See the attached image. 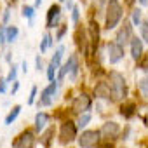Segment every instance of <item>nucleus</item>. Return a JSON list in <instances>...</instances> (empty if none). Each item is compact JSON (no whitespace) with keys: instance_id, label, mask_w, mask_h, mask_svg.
Listing matches in <instances>:
<instances>
[{"instance_id":"nucleus-29","label":"nucleus","mask_w":148,"mask_h":148,"mask_svg":"<svg viewBox=\"0 0 148 148\" xmlns=\"http://www.w3.org/2000/svg\"><path fill=\"white\" fill-rule=\"evenodd\" d=\"M66 73H68V64L64 63V64L61 66V70H59V77H58V79H59V82H61V80L66 77ZM59 82H58V84H59Z\"/></svg>"},{"instance_id":"nucleus-28","label":"nucleus","mask_w":148,"mask_h":148,"mask_svg":"<svg viewBox=\"0 0 148 148\" xmlns=\"http://www.w3.org/2000/svg\"><path fill=\"white\" fill-rule=\"evenodd\" d=\"M79 18H80V11H79V7H71V21L73 23H79Z\"/></svg>"},{"instance_id":"nucleus-1","label":"nucleus","mask_w":148,"mask_h":148,"mask_svg":"<svg viewBox=\"0 0 148 148\" xmlns=\"http://www.w3.org/2000/svg\"><path fill=\"white\" fill-rule=\"evenodd\" d=\"M108 87H110V94L113 96L112 99H122V98H125V79H124V75L122 73H119V71H110V75H108Z\"/></svg>"},{"instance_id":"nucleus-36","label":"nucleus","mask_w":148,"mask_h":148,"mask_svg":"<svg viewBox=\"0 0 148 148\" xmlns=\"http://www.w3.org/2000/svg\"><path fill=\"white\" fill-rule=\"evenodd\" d=\"M9 16H11V12H9V11H5V12H4V23H7V21H9Z\"/></svg>"},{"instance_id":"nucleus-18","label":"nucleus","mask_w":148,"mask_h":148,"mask_svg":"<svg viewBox=\"0 0 148 148\" xmlns=\"http://www.w3.org/2000/svg\"><path fill=\"white\" fill-rule=\"evenodd\" d=\"M19 113H21V106H19V105H16V106L9 112V115L5 117V125H11V124L18 119V115H19Z\"/></svg>"},{"instance_id":"nucleus-25","label":"nucleus","mask_w":148,"mask_h":148,"mask_svg":"<svg viewBox=\"0 0 148 148\" xmlns=\"http://www.w3.org/2000/svg\"><path fill=\"white\" fill-rule=\"evenodd\" d=\"M139 91H141V94H143L145 98H148V79H146V77L139 80Z\"/></svg>"},{"instance_id":"nucleus-23","label":"nucleus","mask_w":148,"mask_h":148,"mask_svg":"<svg viewBox=\"0 0 148 148\" xmlns=\"http://www.w3.org/2000/svg\"><path fill=\"white\" fill-rule=\"evenodd\" d=\"M139 30H141V40L148 44V21H143L139 25Z\"/></svg>"},{"instance_id":"nucleus-20","label":"nucleus","mask_w":148,"mask_h":148,"mask_svg":"<svg viewBox=\"0 0 148 148\" xmlns=\"http://www.w3.org/2000/svg\"><path fill=\"white\" fill-rule=\"evenodd\" d=\"M52 136H54V127H49L44 134H42V138H40V143L44 145V146H49L51 145V139H52Z\"/></svg>"},{"instance_id":"nucleus-19","label":"nucleus","mask_w":148,"mask_h":148,"mask_svg":"<svg viewBox=\"0 0 148 148\" xmlns=\"http://www.w3.org/2000/svg\"><path fill=\"white\" fill-rule=\"evenodd\" d=\"M89 122H91V113H89V112H84V113H80V117H79V120H77V129H82V127H86Z\"/></svg>"},{"instance_id":"nucleus-24","label":"nucleus","mask_w":148,"mask_h":148,"mask_svg":"<svg viewBox=\"0 0 148 148\" xmlns=\"http://www.w3.org/2000/svg\"><path fill=\"white\" fill-rule=\"evenodd\" d=\"M33 16H35V9H33L32 5H25V7H23V18L33 19Z\"/></svg>"},{"instance_id":"nucleus-14","label":"nucleus","mask_w":148,"mask_h":148,"mask_svg":"<svg viewBox=\"0 0 148 148\" xmlns=\"http://www.w3.org/2000/svg\"><path fill=\"white\" fill-rule=\"evenodd\" d=\"M94 92H96L98 98H103V99H108V101H110V87H108L106 82H99V84L96 86Z\"/></svg>"},{"instance_id":"nucleus-32","label":"nucleus","mask_w":148,"mask_h":148,"mask_svg":"<svg viewBox=\"0 0 148 148\" xmlns=\"http://www.w3.org/2000/svg\"><path fill=\"white\" fill-rule=\"evenodd\" d=\"M35 96H37V87H32V94L28 98V105H33L35 103Z\"/></svg>"},{"instance_id":"nucleus-11","label":"nucleus","mask_w":148,"mask_h":148,"mask_svg":"<svg viewBox=\"0 0 148 148\" xmlns=\"http://www.w3.org/2000/svg\"><path fill=\"white\" fill-rule=\"evenodd\" d=\"M61 18V7L59 5H51L49 12H47V28H54L59 23Z\"/></svg>"},{"instance_id":"nucleus-12","label":"nucleus","mask_w":148,"mask_h":148,"mask_svg":"<svg viewBox=\"0 0 148 148\" xmlns=\"http://www.w3.org/2000/svg\"><path fill=\"white\" fill-rule=\"evenodd\" d=\"M66 64H68V77H70V80H75L77 75H79V68H80V64H79V58H77L75 54L70 56L68 61H66Z\"/></svg>"},{"instance_id":"nucleus-40","label":"nucleus","mask_w":148,"mask_h":148,"mask_svg":"<svg viewBox=\"0 0 148 148\" xmlns=\"http://www.w3.org/2000/svg\"><path fill=\"white\" fill-rule=\"evenodd\" d=\"M103 148H112V145H110V141H108V139H106V145H105Z\"/></svg>"},{"instance_id":"nucleus-8","label":"nucleus","mask_w":148,"mask_h":148,"mask_svg":"<svg viewBox=\"0 0 148 148\" xmlns=\"http://www.w3.org/2000/svg\"><path fill=\"white\" fill-rule=\"evenodd\" d=\"M131 38H132V26H131V23H124V26L117 32V38H115V42H117L119 45L125 47V44H129Z\"/></svg>"},{"instance_id":"nucleus-42","label":"nucleus","mask_w":148,"mask_h":148,"mask_svg":"<svg viewBox=\"0 0 148 148\" xmlns=\"http://www.w3.org/2000/svg\"><path fill=\"white\" fill-rule=\"evenodd\" d=\"M61 2H63V0H61Z\"/></svg>"},{"instance_id":"nucleus-3","label":"nucleus","mask_w":148,"mask_h":148,"mask_svg":"<svg viewBox=\"0 0 148 148\" xmlns=\"http://www.w3.org/2000/svg\"><path fill=\"white\" fill-rule=\"evenodd\" d=\"M75 138H77V125L73 124L71 120L63 122L61 131H59V143L61 145H66V143H71Z\"/></svg>"},{"instance_id":"nucleus-30","label":"nucleus","mask_w":148,"mask_h":148,"mask_svg":"<svg viewBox=\"0 0 148 148\" xmlns=\"http://www.w3.org/2000/svg\"><path fill=\"white\" fill-rule=\"evenodd\" d=\"M56 70L58 68H54L51 63H49V68H47V77H49V80H54V75H56Z\"/></svg>"},{"instance_id":"nucleus-15","label":"nucleus","mask_w":148,"mask_h":148,"mask_svg":"<svg viewBox=\"0 0 148 148\" xmlns=\"http://www.w3.org/2000/svg\"><path fill=\"white\" fill-rule=\"evenodd\" d=\"M47 120H49V115H47V113H44V112L37 113V117H35V129H37V131H42V129L45 127Z\"/></svg>"},{"instance_id":"nucleus-35","label":"nucleus","mask_w":148,"mask_h":148,"mask_svg":"<svg viewBox=\"0 0 148 148\" xmlns=\"http://www.w3.org/2000/svg\"><path fill=\"white\" fill-rule=\"evenodd\" d=\"M35 64H37V70H42V58L40 56L35 58Z\"/></svg>"},{"instance_id":"nucleus-26","label":"nucleus","mask_w":148,"mask_h":148,"mask_svg":"<svg viewBox=\"0 0 148 148\" xmlns=\"http://www.w3.org/2000/svg\"><path fill=\"white\" fill-rule=\"evenodd\" d=\"M139 25H141V11L136 9L132 12V26H139Z\"/></svg>"},{"instance_id":"nucleus-7","label":"nucleus","mask_w":148,"mask_h":148,"mask_svg":"<svg viewBox=\"0 0 148 148\" xmlns=\"http://www.w3.org/2000/svg\"><path fill=\"white\" fill-rule=\"evenodd\" d=\"M106 51H108V61H110L112 64L119 63V61L124 58V47L119 45L117 42H110V44L106 45Z\"/></svg>"},{"instance_id":"nucleus-2","label":"nucleus","mask_w":148,"mask_h":148,"mask_svg":"<svg viewBox=\"0 0 148 148\" xmlns=\"http://www.w3.org/2000/svg\"><path fill=\"white\" fill-rule=\"evenodd\" d=\"M122 19V5L119 4V0H108L106 5V23L105 28L106 30H113Z\"/></svg>"},{"instance_id":"nucleus-17","label":"nucleus","mask_w":148,"mask_h":148,"mask_svg":"<svg viewBox=\"0 0 148 148\" xmlns=\"http://www.w3.org/2000/svg\"><path fill=\"white\" fill-rule=\"evenodd\" d=\"M63 54H64V47H63V45H59V47H58V51L54 52L52 59H51V64H52L54 68H59V64H61V59H63Z\"/></svg>"},{"instance_id":"nucleus-4","label":"nucleus","mask_w":148,"mask_h":148,"mask_svg":"<svg viewBox=\"0 0 148 148\" xmlns=\"http://www.w3.org/2000/svg\"><path fill=\"white\" fill-rule=\"evenodd\" d=\"M91 105H92L91 98H89L87 94H80V96H77L75 99H73V103H71V112L80 115V113H84V112H89V110H91Z\"/></svg>"},{"instance_id":"nucleus-13","label":"nucleus","mask_w":148,"mask_h":148,"mask_svg":"<svg viewBox=\"0 0 148 148\" xmlns=\"http://www.w3.org/2000/svg\"><path fill=\"white\" fill-rule=\"evenodd\" d=\"M131 56L136 61L143 56V40L138 38V37H132L131 38Z\"/></svg>"},{"instance_id":"nucleus-38","label":"nucleus","mask_w":148,"mask_h":148,"mask_svg":"<svg viewBox=\"0 0 148 148\" xmlns=\"http://www.w3.org/2000/svg\"><path fill=\"white\" fill-rule=\"evenodd\" d=\"M18 87H19V84H18V82H16V80H14V87H12V94H14V92H16V91H18Z\"/></svg>"},{"instance_id":"nucleus-6","label":"nucleus","mask_w":148,"mask_h":148,"mask_svg":"<svg viewBox=\"0 0 148 148\" xmlns=\"http://www.w3.org/2000/svg\"><path fill=\"white\" fill-rule=\"evenodd\" d=\"M58 91V82L56 80H51V84L42 91L40 94V101H38V106H51L52 105V98Z\"/></svg>"},{"instance_id":"nucleus-33","label":"nucleus","mask_w":148,"mask_h":148,"mask_svg":"<svg viewBox=\"0 0 148 148\" xmlns=\"http://www.w3.org/2000/svg\"><path fill=\"white\" fill-rule=\"evenodd\" d=\"M66 30H68V26H63V28L58 32V40H61V38H63V35L66 33Z\"/></svg>"},{"instance_id":"nucleus-10","label":"nucleus","mask_w":148,"mask_h":148,"mask_svg":"<svg viewBox=\"0 0 148 148\" xmlns=\"http://www.w3.org/2000/svg\"><path fill=\"white\" fill-rule=\"evenodd\" d=\"M119 132H120V125L117 122H106V124H103V127L99 131V136H103L110 141V139H115L119 136Z\"/></svg>"},{"instance_id":"nucleus-21","label":"nucleus","mask_w":148,"mask_h":148,"mask_svg":"<svg viewBox=\"0 0 148 148\" xmlns=\"http://www.w3.org/2000/svg\"><path fill=\"white\" fill-rule=\"evenodd\" d=\"M134 103H127V105H124L122 108H120V113L125 117V119H131L132 115H134Z\"/></svg>"},{"instance_id":"nucleus-39","label":"nucleus","mask_w":148,"mask_h":148,"mask_svg":"<svg viewBox=\"0 0 148 148\" xmlns=\"http://www.w3.org/2000/svg\"><path fill=\"white\" fill-rule=\"evenodd\" d=\"M71 7H73V2H71V0H70V2L66 4V9H71Z\"/></svg>"},{"instance_id":"nucleus-31","label":"nucleus","mask_w":148,"mask_h":148,"mask_svg":"<svg viewBox=\"0 0 148 148\" xmlns=\"http://www.w3.org/2000/svg\"><path fill=\"white\" fill-rule=\"evenodd\" d=\"M4 44H5V28L0 26V47H4Z\"/></svg>"},{"instance_id":"nucleus-16","label":"nucleus","mask_w":148,"mask_h":148,"mask_svg":"<svg viewBox=\"0 0 148 148\" xmlns=\"http://www.w3.org/2000/svg\"><path fill=\"white\" fill-rule=\"evenodd\" d=\"M18 35H19V30H18V26H7L5 28V42H14L16 38H18Z\"/></svg>"},{"instance_id":"nucleus-27","label":"nucleus","mask_w":148,"mask_h":148,"mask_svg":"<svg viewBox=\"0 0 148 148\" xmlns=\"http://www.w3.org/2000/svg\"><path fill=\"white\" fill-rule=\"evenodd\" d=\"M16 75H18V66H14L12 64V68H11V71H9V75H7V82H12V80H16Z\"/></svg>"},{"instance_id":"nucleus-34","label":"nucleus","mask_w":148,"mask_h":148,"mask_svg":"<svg viewBox=\"0 0 148 148\" xmlns=\"http://www.w3.org/2000/svg\"><path fill=\"white\" fill-rule=\"evenodd\" d=\"M5 84H7L5 79H0V92H5Z\"/></svg>"},{"instance_id":"nucleus-22","label":"nucleus","mask_w":148,"mask_h":148,"mask_svg":"<svg viewBox=\"0 0 148 148\" xmlns=\"http://www.w3.org/2000/svg\"><path fill=\"white\" fill-rule=\"evenodd\" d=\"M51 45H52V37L49 33H45L44 38H42V42H40V52H45Z\"/></svg>"},{"instance_id":"nucleus-9","label":"nucleus","mask_w":148,"mask_h":148,"mask_svg":"<svg viewBox=\"0 0 148 148\" xmlns=\"http://www.w3.org/2000/svg\"><path fill=\"white\" fill-rule=\"evenodd\" d=\"M35 146V134L32 131L21 132V136L14 141V148H33Z\"/></svg>"},{"instance_id":"nucleus-41","label":"nucleus","mask_w":148,"mask_h":148,"mask_svg":"<svg viewBox=\"0 0 148 148\" xmlns=\"http://www.w3.org/2000/svg\"><path fill=\"white\" fill-rule=\"evenodd\" d=\"M139 4H141V5H146V4H148V0H139Z\"/></svg>"},{"instance_id":"nucleus-5","label":"nucleus","mask_w":148,"mask_h":148,"mask_svg":"<svg viewBox=\"0 0 148 148\" xmlns=\"http://www.w3.org/2000/svg\"><path fill=\"white\" fill-rule=\"evenodd\" d=\"M99 143V131H84L79 138L80 148H94Z\"/></svg>"},{"instance_id":"nucleus-37","label":"nucleus","mask_w":148,"mask_h":148,"mask_svg":"<svg viewBox=\"0 0 148 148\" xmlns=\"http://www.w3.org/2000/svg\"><path fill=\"white\" fill-rule=\"evenodd\" d=\"M23 71H25V73L28 71V63H26V61H23Z\"/></svg>"}]
</instances>
